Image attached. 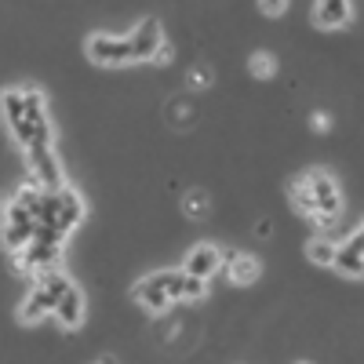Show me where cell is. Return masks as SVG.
I'll return each instance as SVG.
<instances>
[{
    "instance_id": "13",
    "label": "cell",
    "mask_w": 364,
    "mask_h": 364,
    "mask_svg": "<svg viewBox=\"0 0 364 364\" xmlns=\"http://www.w3.org/2000/svg\"><path fill=\"white\" fill-rule=\"evenodd\" d=\"M84 219V204L73 190H58V230L70 233L77 223Z\"/></svg>"
},
{
    "instance_id": "16",
    "label": "cell",
    "mask_w": 364,
    "mask_h": 364,
    "mask_svg": "<svg viewBox=\"0 0 364 364\" xmlns=\"http://www.w3.org/2000/svg\"><path fill=\"white\" fill-rule=\"evenodd\" d=\"M331 269L346 273V277H364V255L343 245V248H339V255H336V266H331Z\"/></svg>"
},
{
    "instance_id": "8",
    "label": "cell",
    "mask_w": 364,
    "mask_h": 364,
    "mask_svg": "<svg viewBox=\"0 0 364 364\" xmlns=\"http://www.w3.org/2000/svg\"><path fill=\"white\" fill-rule=\"evenodd\" d=\"M58 295L55 288H48V284H33V291H29L26 299H22V306H18V321H26V324H37V321H44V317H51L55 310H58Z\"/></svg>"
},
{
    "instance_id": "12",
    "label": "cell",
    "mask_w": 364,
    "mask_h": 364,
    "mask_svg": "<svg viewBox=\"0 0 364 364\" xmlns=\"http://www.w3.org/2000/svg\"><path fill=\"white\" fill-rule=\"evenodd\" d=\"M55 317H58V324H63V328H77V324H80V317H84V299H80V288H77V284H70V288L63 291Z\"/></svg>"
},
{
    "instance_id": "17",
    "label": "cell",
    "mask_w": 364,
    "mask_h": 364,
    "mask_svg": "<svg viewBox=\"0 0 364 364\" xmlns=\"http://www.w3.org/2000/svg\"><path fill=\"white\" fill-rule=\"evenodd\" d=\"M291 204L302 211V215H314V219H317V200H314V193H310V186H306V178H299L295 186H291Z\"/></svg>"
},
{
    "instance_id": "10",
    "label": "cell",
    "mask_w": 364,
    "mask_h": 364,
    "mask_svg": "<svg viewBox=\"0 0 364 364\" xmlns=\"http://www.w3.org/2000/svg\"><path fill=\"white\" fill-rule=\"evenodd\" d=\"M226 266V259H223V252L215 248V245H200V248H193L190 255H186V262H182V269L186 273H193V277H211V273H219Z\"/></svg>"
},
{
    "instance_id": "11",
    "label": "cell",
    "mask_w": 364,
    "mask_h": 364,
    "mask_svg": "<svg viewBox=\"0 0 364 364\" xmlns=\"http://www.w3.org/2000/svg\"><path fill=\"white\" fill-rule=\"evenodd\" d=\"M350 15H353L350 0H317V8H314V22L321 29H339L350 22Z\"/></svg>"
},
{
    "instance_id": "6",
    "label": "cell",
    "mask_w": 364,
    "mask_h": 364,
    "mask_svg": "<svg viewBox=\"0 0 364 364\" xmlns=\"http://www.w3.org/2000/svg\"><path fill=\"white\" fill-rule=\"evenodd\" d=\"M128 44H132V58L135 63H157V55L164 51V29L157 18H142L132 33H128Z\"/></svg>"
},
{
    "instance_id": "18",
    "label": "cell",
    "mask_w": 364,
    "mask_h": 364,
    "mask_svg": "<svg viewBox=\"0 0 364 364\" xmlns=\"http://www.w3.org/2000/svg\"><path fill=\"white\" fill-rule=\"evenodd\" d=\"M182 211H186L190 219H204L208 215V193L204 190H190L182 197Z\"/></svg>"
},
{
    "instance_id": "3",
    "label": "cell",
    "mask_w": 364,
    "mask_h": 364,
    "mask_svg": "<svg viewBox=\"0 0 364 364\" xmlns=\"http://www.w3.org/2000/svg\"><path fill=\"white\" fill-rule=\"evenodd\" d=\"M63 240H66V233H58V230H51V226H37V237L15 255L18 273H44V269H55L58 259H63Z\"/></svg>"
},
{
    "instance_id": "7",
    "label": "cell",
    "mask_w": 364,
    "mask_h": 364,
    "mask_svg": "<svg viewBox=\"0 0 364 364\" xmlns=\"http://www.w3.org/2000/svg\"><path fill=\"white\" fill-rule=\"evenodd\" d=\"M87 58L95 66H124V63H135L128 37H109V33H95V37L87 41Z\"/></svg>"
},
{
    "instance_id": "2",
    "label": "cell",
    "mask_w": 364,
    "mask_h": 364,
    "mask_svg": "<svg viewBox=\"0 0 364 364\" xmlns=\"http://www.w3.org/2000/svg\"><path fill=\"white\" fill-rule=\"evenodd\" d=\"M182 284H186V269H161V273H149L146 281H139L132 295L149 314H164L171 302L182 299Z\"/></svg>"
},
{
    "instance_id": "21",
    "label": "cell",
    "mask_w": 364,
    "mask_h": 364,
    "mask_svg": "<svg viewBox=\"0 0 364 364\" xmlns=\"http://www.w3.org/2000/svg\"><path fill=\"white\" fill-rule=\"evenodd\" d=\"M346 248H353V252H360V255H364V223H360V226L346 237Z\"/></svg>"
},
{
    "instance_id": "20",
    "label": "cell",
    "mask_w": 364,
    "mask_h": 364,
    "mask_svg": "<svg viewBox=\"0 0 364 364\" xmlns=\"http://www.w3.org/2000/svg\"><path fill=\"white\" fill-rule=\"evenodd\" d=\"M252 73L255 77H269L273 73V58L269 55H252Z\"/></svg>"
},
{
    "instance_id": "1",
    "label": "cell",
    "mask_w": 364,
    "mask_h": 364,
    "mask_svg": "<svg viewBox=\"0 0 364 364\" xmlns=\"http://www.w3.org/2000/svg\"><path fill=\"white\" fill-rule=\"evenodd\" d=\"M4 117L11 135L26 146V154L33 149H51V124H48V109L41 91L33 87H15L4 95Z\"/></svg>"
},
{
    "instance_id": "4",
    "label": "cell",
    "mask_w": 364,
    "mask_h": 364,
    "mask_svg": "<svg viewBox=\"0 0 364 364\" xmlns=\"http://www.w3.org/2000/svg\"><path fill=\"white\" fill-rule=\"evenodd\" d=\"M37 215L29 211L26 204H18V200H11L8 204V215H4V248L11 252V255H18L29 240L37 237Z\"/></svg>"
},
{
    "instance_id": "5",
    "label": "cell",
    "mask_w": 364,
    "mask_h": 364,
    "mask_svg": "<svg viewBox=\"0 0 364 364\" xmlns=\"http://www.w3.org/2000/svg\"><path fill=\"white\" fill-rule=\"evenodd\" d=\"M302 178H306V186H310V193H314V200H317V219H321V223H331V219L339 215V204H343L336 178H331L328 171H321V168L306 171Z\"/></svg>"
},
{
    "instance_id": "9",
    "label": "cell",
    "mask_w": 364,
    "mask_h": 364,
    "mask_svg": "<svg viewBox=\"0 0 364 364\" xmlns=\"http://www.w3.org/2000/svg\"><path fill=\"white\" fill-rule=\"evenodd\" d=\"M29 157V171H33V178L41 182L44 190H66V182H63V168H58L55 154L51 149H33V154H26Z\"/></svg>"
},
{
    "instance_id": "15",
    "label": "cell",
    "mask_w": 364,
    "mask_h": 364,
    "mask_svg": "<svg viewBox=\"0 0 364 364\" xmlns=\"http://www.w3.org/2000/svg\"><path fill=\"white\" fill-rule=\"evenodd\" d=\"M336 255H339V245H336V240H328V237H314L306 245V259L314 266H336Z\"/></svg>"
},
{
    "instance_id": "19",
    "label": "cell",
    "mask_w": 364,
    "mask_h": 364,
    "mask_svg": "<svg viewBox=\"0 0 364 364\" xmlns=\"http://www.w3.org/2000/svg\"><path fill=\"white\" fill-rule=\"evenodd\" d=\"M204 291H208L204 277H193V273H186V284H182V299H186V302H197V299H204Z\"/></svg>"
},
{
    "instance_id": "23",
    "label": "cell",
    "mask_w": 364,
    "mask_h": 364,
    "mask_svg": "<svg viewBox=\"0 0 364 364\" xmlns=\"http://www.w3.org/2000/svg\"><path fill=\"white\" fill-rule=\"evenodd\" d=\"M190 84H193V87H204V84H211V73H208V70H193V73H190Z\"/></svg>"
},
{
    "instance_id": "14",
    "label": "cell",
    "mask_w": 364,
    "mask_h": 364,
    "mask_svg": "<svg viewBox=\"0 0 364 364\" xmlns=\"http://www.w3.org/2000/svg\"><path fill=\"white\" fill-rule=\"evenodd\" d=\"M223 259H226V266H230V277L237 281V284H252L255 277H259V259H252V255H237V252H223Z\"/></svg>"
},
{
    "instance_id": "22",
    "label": "cell",
    "mask_w": 364,
    "mask_h": 364,
    "mask_svg": "<svg viewBox=\"0 0 364 364\" xmlns=\"http://www.w3.org/2000/svg\"><path fill=\"white\" fill-rule=\"evenodd\" d=\"M259 8H262L266 15H281V11L288 8V0H259Z\"/></svg>"
}]
</instances>
